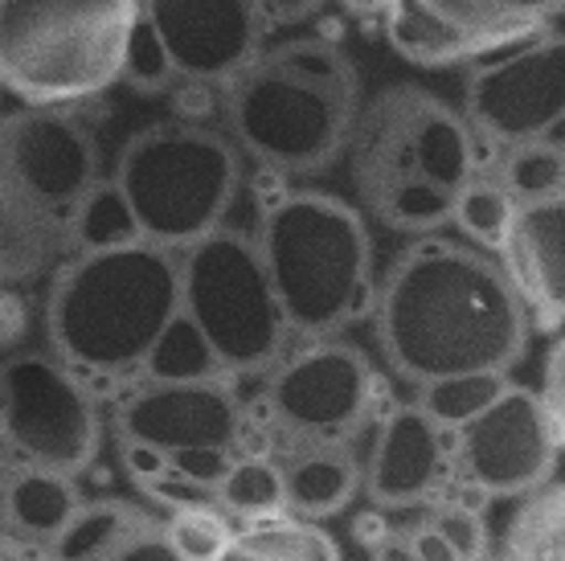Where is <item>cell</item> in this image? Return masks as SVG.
Wrapping results in <instances>:
<instances>
[{"instance_id": "6da1fadb", "label": "cell", "mask_w": 565, "mask_h": 561, "mask_svg": "<svg viewBox=\"0 0 565 561\" xmlns=\"http://www.w3.org/2000/svg\"><path fill=\"white\" fill-rule=\"evenodd\" d=\"M529 328L500 258L430 234L397 254L373 299L377 349L414 390L451 373H512Z\"/></svg>"}, {"instance_id": "7a4b0ae2", "label": "cell", "mask_w": 565, "mask_h": 561, "mask_svg": "<svg viewBox=\"0 0 565 561\" xmlns=\"http://www.w3.org/2000/svg\"><path fill=\"white\" fill-rule=\"evenodd\" d=\"M177 316L181 254L152 242L71 254L45 295L50 352L86 381L143 373Z\"/></svg>"}, {"instance_id": "3957f363", "label": "cell", "mask_w": 565, "mask_h": 561, "mask_svg": "<svg viewBox=\"0 0 565 561\" xmlns=\"http://www.w3.org/2000/svg\"><path fill=\"white\" fill-rule=\"evenodd\" d=\"M361 107L356 66L324 38L270 45L222 95L230 140L282 181L332 169L353 144Z\"/></svg>"}, {"instance_id": "277c9868", "label": "cell", "mask_w": 565, "mask_h": 561, "mask_svg": "<svg viewBox=\"0 0 565 561\" xmlns=\"http://www.w3.org/2000/svg\"><path fill=\"white\" fill-rule=\"evenodd\" d=\"M349 169L369 218L426 239L451 225L455 197L480 169L476 131L463 112L423 86H385L361 107Z\"/></svg>"}, {"instance_id": "5b68a950", "label": "cell", "mask_w": 565, "mask_h": 561, "mask_svg": "<svg viewBox=\"0 0 565 561\" xmlns=\"http://www.w3.org/2000/svg\"><path fill=\"white\" fill-rule=\"evenodd\" d=\"M255 242L291 337H340L373 311V239L349 201L320 189H279L258 210Z\"/></svg>"}, {"instance_id": "8992f818", "label": "cell", "mask_w": 565, "mask_h": 561, "mask_svg": "<svg viewBox=\"0 0 565 561\" xmlns=\"http://www.w3.org/2000/svg\"><path fill=\"white\" fill-rule=\"evenodd\" d=\"M140 0H0V78L25 107H78L128 66Z\"/></svg>"}, {"instance_id": "52a82bcc", "label": "cell", "mask_w": 565, "mask_h": 561, "mask_svg": "<svg viewBox=\"0 0 565 561\" xmlns=\"http://www.w3.org/2000/svg\"><path fill=\"white\" fill-rule=\"evenodd\" d=\"M111 184L140 242L181 254L226 225L242 193V152L230 131L164 119L119 148Z\"/></svg>"}, {"instance_id": "ba28073f", "label": "cell", "mask_w": 565, "mask_h": 561, "mask_svg": "<svg viewBox=\"0 0 565 561\" xmlns=\"http://www.w3.org/2000/svg\"><path fill=\"white\" fill-rule=\"evenodd\" d=\"M181 311L210 340L226 378L270 373L287 357L291 324L255 234L222 225L181 251Z\"/></svg>"}, {"instance_id": "9c48e42d", "label": "cell", "mask_w": 565, "mask_h": 561, "mask_svg": "<svg viewBox=\"0 0 565 561\" xmlns=\"http://www.w3.org/2000/svg\"><path fill=\"white\" fill-rule=\"evenodd\" d=\"M115 435L169 455L184 491H217L242 455L246 406L230 378L140 381L115 402Z\"/></svg>"}, {"instance_id": "30bf717a", "label": "cell", "mask_w": 565, "mask_h": 561, "mask_svg": "<svg viewBox=\"0 0 565 561\" xmlns=\"http://www.w3.org/2000/svg\"><path fill=\"white\" fill-rule=\"evenodd\" d=\"M0 443L17 464L78 479L103 443L90 381L54 352H9L0 361Z\"/></svg>"}, {"instance_id": "8fae6325", "label": "cell", "mask_w": 565, "mask_h": 561, "mask_svg": "<svg viewBox=\"0 0 565 561\" xmlns=\"http://www.w3.org/2000/svg\"><path fill=\"white\" fill-rule=\"evenodd\" d=\"M377 406V369L349 340L324 337L287 352L267 373L263 419L287 447L353 443Z\"/></svg>"}, {"instance_id": "7c38bea8", "label": "cell", "mask_w": 565, "mask_h": 561, "mask_svg": "<svg viewBox=\"0 0 565 561\" xmlns=\"http://www.w3.org/2000/svg\"><path fill=\"white\" fill-rule=\"evenodd\" d=\"M99 184V140L74 107H21L0 119V189L29 210L74 234V218Z\"/></svg>"}, {"instance_id": "4fadbf2b", "label": "cell", "mask_w": 565, "mask_h": 561, "mask_svg": "<svg viewBox=\"0 0 565 561\" xmlns=\"http://www.w3.org/2000/svg\"><path fill=\"white\" fill-rule=\"evenodd\" d=\"M463 115L476 140L500 152L553 140L565 124V33H537L533 42L476 62L463 83Z\"/></svg>"}, {"instance_id": "5bb4252c", "label": "cell", "mask_w": 565, "mask_h": 561, "mask_svg": "<svg viewBox=\"0 0 565 561\" xmlns=\"http://www.w3.org/2000/svg\"><path fill=\"white\" fill-rule=\"evenodd\" d=\"M562 459V426L541 390L509 385L476 422L451 435V467L463 488L492 500H521L550 484Z\"/></svg>"}, {"instance_id": "9a60e30c", "label": "cell", "mask_w": 565, "mask_h": 561, "mask_svg": "<svg viewBox=\"0 0 565 561\" xmlns=\"http://www.w3.org/2000/svg\"><path fill=\"white\" fill-rule=\"evenodd\" d=\"M140 17L164 45L177 83L230 86L267 38L255 0H140Z\"/></svg>"}, {"instance_id": "2e32d148", "label": "cell", "mask_w": 565, "mask_h": 561, "mask_svg": "<svg viewBox=\"0 0 565 561\" xmlns=\"http://www.w3.org/2000/svg\"><path fill=\"white\" fill-rule=\"evenodd\" d=\"M541 29V21L509 13L495 0H394L385 13L390 50L423 71L504 54L512 45L533 42Z\"/></svg>"}, {"instance_id": "e0dca14e", "label": "cell", "mask_w": 565, "mask_h": 561, "mask_svg": "<svg viewBox=\"0 0 565 561\" xmlns=\"http://www.w3.org/2000/svg\"><path fill=\"white\" fill-rule=\"evenodd\" d=\"M451 435L426 419L418 402L385 410L365 455V496L385 512H406L438 500L451 476Z\"/></svg>"}, {"instance_id": "ac0fdd59", "label": "cell", "mask_w": 565, "mask_h": 561, "mask_svg": "<svg viewBox=\"0 0 565 561\" xmlns=\"http://www.w3.org/2000/svg\"><path fill=\"white\" fill-rule=\"evenodd\" d=\"M495 258L529 311V324L541 332L565 328V197L521 205Z\"/></svg>"}, {"instance_id": "d6986e66", "label": "cell", "mask_w": 565, "mask_h": 561, "mask_svg": "<svg viewBox=\"0 0 565 561\" xmlns=\"http://www.w3.org/2000/svg\"><path fill=\"white\" fill-rule=\"evenodd\" d=\"M282 484H287V512L303 520L340 517L365 488V464L353 455V443H308L287 447Z\"/></svg>"}, {"instance_id": "ffe728a7", "label": "cell", "mask_w": 565, "mask_h": 561, "mask_svg": "<svg viewBox=\"0 0 565 561\" xmlns=\"http://www.w3.org/2000/svg\"><path fill=\"white\" fill-rule=\"evenodd\" d=\"M83 505L86 500L74 476L25 464H17L9 472L4 512H9V533L13 537H25L33 546H54Z\"/></svg>"}, {"instance_id": "44dd1931", "label": "cell", "mask_w": 565, "mask_h": 561, "mask_svg": "<svg viewBox=\"0 0 565 561\" xmlns=\"http://www.w3.org/2000/svg\"><path fill=\"white\" fill-rule=\"evenodd\" d=\"M74 254L71 230L0 189V287L33 283Z\"/></svg>"}, {"instance_id": "7402d4cb", "label": "cell", "mask_w": 565, "mask_h": 561, "mask_svg": "<svg viewBox=\"0 0 565 561\" xmlns=\"http://www.w3.org/2000/svg\"><path fill=\"white\" fill-rule=\"evenodd\" d=\"M222 561H340V546L320 520L282 512V517L242 525Z\"/></svg>"}, {"instance_id": "603a6c76", "label": "cell", "mask_w": 565, "mask_h": 561, "mask_svg": "<svg viewBox=\"0 0 565 561\" xmlns=\"http://www.w3.org/2000/svg\"><path fill=\"white\" fill-rule=\"evenodd\" d=\"M504 561H565V479L516 500L504 525Z\"/></svg>"}, {"instance_id": "cb8c5ba5", "label": "cell", "mask_w": 565, "mask_h": 561, "mask_svg": "<svg viewBox=\"0 0 565 561\" xmlns=\"http://www.w3.org/2000/svg\"><path fill=\"white\" fill-rule=\"evenodd\" d=\"M143 512L128 500H86L78 517L66 525V533L54 546H45L50 561H103L124 546L143 525Z\"/></svg>"}, {"instance_id": "d4e9b609", "label": "cell", "mask_w": 565, "mask_h": 561, "mask_svg": "<svg viewBox=\"0 0 565 561\" xmlns=\"http://www.w3.org/2000/svg\"><path fill=\"white\" fill-rule=\"evenodd\" d=\"M516 197L504 189L500 172H480L459 189L455 197V213L451 225L463 234L467 246H476L483 254H500L504 242H509V230L516 222Z\"/></svg>"}, {"instance_id": "484cf974", "label": "cell", "mask_w": 565, "mask_h": 561, "mask_svg": "<svg viewBox=\"0 0 565 561\" xmlns=\"http://www.w3.org/2000/svg\"><path fill=\"white\" fill-rule=\"evenodd\" d=\"M213 505L226 517H238L242 525L270 520L287 512V484H282V464L275 455H238L230 472L222 476Z\"/></svg>"}, {"instance_id": "4316f807", "label": "cell", "mask_w": 565, "mask_h": 561, "mask_svg": "<svg viewBox=\"0 0 565 561\" xmlns=\"http://www.w3.org/2000/svg\"><path fill=\"white\" fill-rule=\"evenodd\" d=\"M512 381L509 373H495V369H483V373H451V378H438L418 385V406L426 410V419L443 426L447 435L463 431L467 422H476L483 410L495 406V398L509 390Z\"/></svg>"}, {"instance_id": "83f0119b", "label": "cell", "mask_w": 565, "mask_h": 561, "mask_svg": "<svg viewBox=\"0 0 565 561\" xmlns=\"http://www.w3.org/2000/svg\"><path fill=\"white\" fill-rule=\"evenodd\" d=\"M500 181L516 197V205H537L565 197V148L553 140L512 144L500 152Z\"/></svg>"}, {"instance_id": "f1b7e54d", "label": "cell", "mask_w": 565, "mask_h": 561, "mask_svg": "<svg viewBox=\"0 0 565 561\" xmlns=\"http://www.w3.org/2000/svg\"><path fill=\"white\" fill-rule=\"evenodd\" d=\"M140 378L143 381H213V378H226V369L213 357L210 340L198 332V324L181 311V316L169 324V332L160 337V345L152 349Z\"/></svg>"}, {"instance_id": "f546056e", "label": "cell", "mask_w": 565, "mask_h": 561, "mask_svg": "<svg viewBox=\"0 0 565 561\" xmlns=\"http://www.w3.org/2000/svg\"><path fill=\"white\" fill-rule=\"evenodd\" d=\"M234 525L222 508L213 505H181L172 508L164 520V537H169L172 553L181 561H222L226 549L234 546Z\"/></svg>"}, {"instance_id": "4dcf8cb0", "label": "cell", "mask_w": 565, "mask_h": 561, "mask_svg": "<svg viewBox=\"0 0 565 561\" xmlns=\"http://www.w3.org/2000/svg\"><path fill=\"white\" fill-rule=\"evenodd\" d=\"M74 254L78 251H107V246H124V242H140L136 222H131L128 205L111 181H103L95 193L86 197V205L74 218Z\"/></svg>"}, {"instance_id": "1f68e13d", "label": "cell", "mask_w": 565, "mask_h": 561, "mask_svg": "<svg viewBox=\"0 0 565 561\" xmlns=\"http://www.w3.org/2000/svg\"><path fill=\"white\" fill-rule=\"evenodd\" d=\"M426 520L435 525L438 533L451 541V549L459 553V561H488L492 558V533H488V520L471 500L451 496V500H435Z\"/></svg>"}, {"instance_id": "d6a6232c", "label": "cell", "mask_w": 565, "mask_h": 561, "mask_svg": "<svg viewBox=\"0 0 565 561\" xmlns=\"http://www.w3.org/2000/svg\"><path fill=\"white\" fill-rule=\"evenodd\" d=\"M124 83L136 86L140 95H160V91H169V86L177 83V71H172L169 54H164V45H160V38H156L152 25H148L143 17L136 21V33H131Z\"/></svg>"}, {"instance_id": "836d02e7", "label": "cell", "mask_w": 565, "mask_h": 561, "mask_svg": "<svg viewBox=\"0 0 565 561\" xmlns=\"http://www.w3.org/2000/svg\"><path fill=\"white\" fill-rule=\"evenodd\" d=\"M103 561H181V558L172 553L169 537H164V525H160V520H143L140 529Z\"/></svg>"}, {"instance_id": "e575fe53", "label": "cell", "mask_w": 565, "mask_h": 561, "mask_svg": "<svg viewBox=\"0 0 565 561\" xmlns=\"http://www.w3.org/2000/svg\"><path fill=\"white\" fill-rule=\"evenodd\" d=\"M541 398L553 410L557 426L565 422V332L545 352V369H541Z\"/></svg>"}, {"instance_id": "d590c367", "label": "cell", "mask_w": 565, "mask_h": 561, "mask_svg": "<svg viewBox=\"0 0 565 561\" xmlns=\"http://www.w3.org/2000/svg\"><path fill=\"white\" fill-rule=\"evenodd\" d=\"M29 332V308L13 287H0V352L17 349Z\"/></svg>"}, {"instance_id": "8d00e7d4", "label": "cell", "mask_w": 565, "mask_h": 561, "mask_svg": "<svg viewBox=\"0 0 565 561\" xmlns=\"http://www.w3.org/2000/svg\"><path fill=\"white\" fill-rule=\"evenodd\" d=\"M394 533H397V529L390 525V512H385V508H377V505H369L365 512H356V517H353V541L361 549H369V553H373L377 546H385Z\"/></svg>"}, {"instance_id": "74e56055", "label": "cell", "mask_w": 565, "mask_h": 561, "mask_svg": "<svg viewBox=\"0 0 565 561\" xmlns=\"http://www.w3.org/2000/svg\"><path fill=\"white\" fill-rule=\"evenodd\" d=\"M213 107H217V98H213L210 83H184V91L177 95V119L184 124H210Z\"/></svg>"}, {"instance_id": "f35d334b", "label": "cell", "mask_w": 565, "mask_h": 561, "mask_svg": "<svg viewBox=\"0 0 565 561\" xmlns=\"http://www.w3.org/2000/svg\"><path fill=\"white\" fill-rule=\"evenodd\" d=\"M255 4L263 9L267 25H299L320 13L328 0H255Z\"/></svg>"}, {"instance_id": "ab89813d", "label": "cell", "mask_w": 565, "mask_h": 561, "mask_svg": "<svg viewBox=\"0 0 565 561\" xmlns=\"http://www.w3.org/2000/svg\"><path fill=\"white\" fill-rule=\"evenodd\" d=\"M406 537H411L414 553H418L423 561H459V553L451 549V541L438 533L430 520H423V525L406 529Z\"/></svg>"}, {"instance_id": "60d3db41", "label": "cell", "mask_w": 565, "mask_h": 561, "mask_svg": "<svg viewBox=\"0 0 565 561\" xmlns=\"http://www.w3.org/2000/svg\"><path fill=\"white\" fill-rule=\"evenodd\" d=\"M500 9H509L516 17H529V21H553L557 13H565V0H495Z\"/></svg>"}, {"instance_id": "b9f144b4", "label": "cell", "mask_w": 565, "mask_h": 561, "mask_svg": "<svg viewBox=\"0 0 565 561\" xmlns=\"http://www.w3.org/2000/svg\"><path fill=\"white\" fill-rule=\"evenodd\" d=\"M0 561H50V558H45V546H33L25 537L4 533L0 537Z\"/></svg>"}, {"instance_id": "7bdbcfd3", "label": "cell", "mask_w": 565, "mask_h": 561, "mask_svg": "<svg viewBox=\"0 0 565 561\" xmlns=\"http://www.w3.org/2000/svg\"><path fill=\"white\" fill-rule=\"evenodd\" d=\"M369 561H423L418 553H414V546H411V537L406 533H394L385 546H377L373 553H369Z\"/></svg>"}, {"instance_id": "ee69618b", "label": "cell", "mask_w": 565, "mask_h": 561, "mask_svg": "<svg viewBox=\"0 0 565 561\" xmlns=\"http://www.w3.org/2000/svg\"><path fill=\"white\" fill-rule=\"evenodd\" d=\"M340 9H349L353 17H361V21H373V17H382L394 9V0H337Z\"/></svg>"}, {"instance_id": "f6af8a7d", "label": "cell", "mask_w": 565, "mask_h": 561, "mask_svg": "<svg viewBox=\"0 0 565 561\" xmlns=\"http://www.w3.org/2000/svg\"><path fill=\"white\" fill-rule=\"evenodd\" d=\"M4 488H9V472L0 467V537L9 533V512H4Z\"/></svg>"}, {"instance_id": "bcb514c9", "label": "cell", "mask_w": 565, "mask_h": 561, "mask_svg": "<svg viewBox=\"0 0 565 561\" xmlns=\"http://www.w3.org/2000/svg\"><path fill=\"white\" fill-rule=\"evenodd\" d=\"M562 455H565V422H562Z\"/></svg>"}, {"instance_id": "7dc6e473", "label": "cell", "mask_w": 565, "mask_h": 561, "mask_svg": "<svg viewBox=\"0 0 565 561\" xmlns=\"http://www.w3.org/2000/svg\"><path fill=\"white\" fill-rule=\"evenodd\" d=\"M0 95H4V78H0Z\"/></svg>"}]
</instances>
